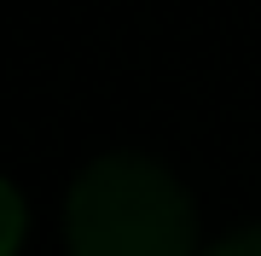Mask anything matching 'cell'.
<instances>
[{"instance_id":"obj_1","label":"cell","mask_w":261,"mask_h":256,"mask_svg":"<svg viewBox=\"0 0 261 256\" xmlns=\"http://www.w3.org/2000/svg\"><path fill=\"white\" fill-rule=\"evenodd\" d=\"M70 256H192V198L157 157L111 152L87 163L64 204Z\"/></svg>"},{"instance_id":"obj_2","label":"cell","mask_w":261,"mask_h":256,"mask_svg":"<svg viewBox=\"0 0 261 256\" xmlns=\"http://www.w3.org/2000/svg\"><path fill=\"white\" fill-rule=\"evenodd\" d=\"M23 245V198L12 180H0V256H12Z\"/></svg>"},{"instance_id":"obj_3","label":"cell","mask_w":261,"mask_h":256,"mask_svg":"<svg viewBox=\"0 0 261 256\" xmlns=\"http://www.w3.org/2000/svg\"><path fill=\"white\" fill-rule=\"evenodd\" d=\"M209 256H261V227H244V233H232V239H221Z\"/></svg>"}]
</instances>
